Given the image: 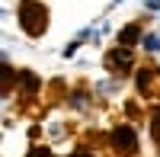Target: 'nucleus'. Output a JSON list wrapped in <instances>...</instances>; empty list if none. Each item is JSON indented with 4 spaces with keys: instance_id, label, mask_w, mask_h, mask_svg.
<instances>
[{
    "instance_id": "nucleus-1",
    "label": "nucleus",
    "mask_w": 160,
    "mask_h": 157,
    "mask_svg": "<svg viewBox=\"0 0 160 157\" xmlns=\"http://www.w3.org/2000/svg\"><path fill=\"white\" fill-rule=\"evenodd\" d=\"M19 23L29 35H42L45 26H48V16H45V7L35 3V0H22L19 3Z\"/></svg>"
},
{
    "instance_id": "nucleus-2",
    "label": "nucleus",
    "mask_w": 160,
    "mask_h": 157,
    "mask_svg": "<svg viewBox=\"0 0 160 157\" xmlns=\"http://www.w3.org/2000/svg\"><path fill=\"white\" fill-rule=\"evenodd\" d=\"M112 144H115V151H125V154H135V148H138V135L131 132L128 125H118L115 132H112Z\"/></svg>"
},
{
    "instance_id": "nucleus-3",
    "label": "nucleus",
    "mask_w": 160,
    "mask_h": 157,
    "mask_svg": "<svg viewBox=\"0 0 160 157\" xmlns=\"http://www.w3.org/2000/svg\"><path fill=\"white\" fill-rule=\"evenodd\" d=\"M106 64H109V71H128L131 68V51H128V45L122 48V51H112V55L109 58H106Z\"/></svg>"
},
{
    "instance_id": "nucleus-4",
    "label": "nucleus",
    "mask_w": 160,
    "mask_h": 157,
    "mask_svg": "<svg viewBox=\"0 0 160 157\" xmlns=\"http://www.w3.org/2000/svg\"><path fill=\"white\" fill-rule=\"evenodd\" d=\"M135 38H138V26H125V29L118 32V42L122 45H135Z\"/></svg>"
},
{
    "instance_id": "nucleus-5",
    "label": "nucleus",
    "mask_w": 160,
    "mask_h": 157,
    "mask_svg": "<svg viewBox=\"0 0 160 157\" xmlns=\"http://www.w3.org/2000/svg\"><path fill=\"white\" fill-rule=\"evenodd\" d=\"M144 48H151V51H160V35H148V38H144Z\"/></svg>"
},
{
    "instance_id": "nucleus-6",
    "label": "nucleus",
    "mask_w": 160,
    "mask_h": 157,
    "mask_svg": "<svg viewBox=\"0 0 160 157\" xmlns=\"http://www.w3.org/2000/svg\"><path fill=\"white\" fill-rule=\"evenodd\" d=\"M154 138H157V141H160V109H157V112H154Z\"/></svg>"
}]
</instances>
